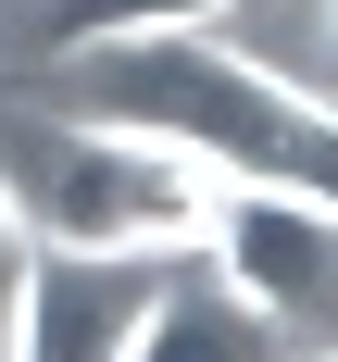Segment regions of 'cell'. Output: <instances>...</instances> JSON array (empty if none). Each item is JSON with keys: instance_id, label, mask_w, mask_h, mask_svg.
<instances>
[{"instance_id": "obj_5", "label": "cell", "mask_w": 338, "mask_h": 362, "mask_svg": "<svg viewBox=\"0 0 338 362\" xmlns=\"http://www.w3.org/2000/svg\"><path fill=\"white\" fill-rule=\"evenodd\" d=\"M125 362H288V350H276V325L225 288L213 262L188 250L176 275H163V300H150V325H138V350H125Z\"/></svg>"}, {"instance_id": "obj_4", "label": "cell", "mask_w": 338, "mask_h": 362, "mask_svg": "<svg viewBox=\"0 0 338 362\" xmlns=\"http://www.w3.org/2000/svg\"><path fill=\"white\" fill-rule=\"evenodd\" d=\"M201 262H213L276 337H288V325H338V213L300 200V187H238V175H213Z\"/></svg>"}, {"instance_id": "obj_6", "label": "cell", "mask_w": 338, "mask_h": 362, "mask_svg": "<svg viewBox=\"0 0 338 362\" xmlns=\"http://www.w3.org/2000/svg\"><path fill=\"white\" fill-rule=\"evenodd\" d=\"M238 0H38L50 50H101V37H150V25H225Z\"/></svg>"}, {"instance_id": "obj_2", "label": "cell", "mask_w": 338, "mask_h": 362, "mask_svg": "<svg viewBox=\"0 0 338 362\" xmlns=\"http://www.w3.org/2000/svg\"><path fill=\"white\" fill-rule=\"evenodd\" d=\"M26 225L63 238V250H150L188 262L201 225H213V163L150 125H113V112H50L38 125V187Z\"/></svg>"}, {"instance_id": "obj_3", "label": "cell", "mask_w": 338, "mask_h": 362, "mask_svg": "<svg viewBox=\"0 0 338 362\" xmlns=\"http://www.w3.org/2000/svg\"><path fill=\"white\" fill-rule=\"evenodd\" d=\"M176 262L150 250H63V238H38L13 300H0V362H125L150 325V300H163Z\"/></svg>"}, {"instance_id": "obj_8", "label": "cell", "mask_w": 338, "mask_h": 362, "mask_svg": "<svg viewBox=\"0 0 338 362\" xmlns=\"http://www.w3.org/2000/svg\"><path fill=\"white\" fill-rule=\"evenodd\" d=\"M326 100H338V0H326Z\"/></svg>"}, {"instance_id": "obj_9", "label": "cell", "mask_w": 338, "mask_h": 362, "mask_svg": "<svg viewBox=\"0 0 338 362\" xmlns=\"http://www.w3.org/2000/svg\"><path fill=\"white\" fill-rule=\"evenodd\" d=\"M313 362H338V350H313Z\"/></svg>"}, {"instance_id": "obj_1", "label": "cell", "mask_w": 338, "mask_h": 362, "mask_svg": "<svg viewBox=\"0 0 338 362\" xmlns=\"http://www.w3.org/2000/svg\"><path fill=\"white\" fill-rule=\"evenodd\" d=\"M63 63L88 75V112L201 150L238 187H300V200L338 213V100L300 88V75H276V63H251V50H225L213 25L101 37V50H63Z\"/></svg>"}, {"instance_id": "obj_7", "label": "cell", "mask_w": 338, "mask_h": 362, "mask_svg": "<svg viewBox=\"0 0 338 362\" xmlns=\"http://www.w3.org/2000/svg\"><path fill=\"white\" fill-rule=\"evenodd\" d=\"M26 250H38V225H26V187L0 175V300H13V275H26Z\"/></svg>"}]
</instances>
